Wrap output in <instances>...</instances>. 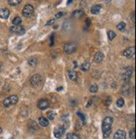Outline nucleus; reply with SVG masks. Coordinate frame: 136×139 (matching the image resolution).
<instances>
[{"label": "nucleus", "mask_w": 136, "mask_h": 139, "mask_svg": "<svg viewBox=\"0 0 136 139\" xmlns=\"http://www.w3.org/2000/svg\"><path fill=\"white\" fill-rule=\"evenodd\" d=\"M112 124L113 118L111 117H106L103 120L102 131H103V135L104 138H107L110 136L111 132H112Z\"/></svg>", "instance_id": "obj_1"}, {"label": "nucleus", "mask_w": 136, "mask_h": 139, "mask_svg": "<svg viewBox=\"0 0 136 139\" xmlns=\"http://www.w3.org/2000/svg\"><path fill=\"white\" fill-rule=\"evenodd\" d=\"M18 102V97L17 95H12L10 97H7L3 100V106L5 108H8L10 106H13V105H15L17 102Z\"/></svg>", "instance_id": "obj_2"}, {"label": "nucleus", "mask_w": 136, "mask_h": 139, "mask_svg": "<svg viewBox=\"0 0 136 139\" xmlns=\"http://www.w3.org/2000/svg\"><path fill=\"white\" fill-rule=\"evenodd\" d=\"M77 49V45L75 43L70 42V43H67V44H64V50L65 53L67 54H71L73 53Z\"/></svg>", "instance_id": "obj_3"}, {"label": "nucleus", "mask_w": 136, "mask_h": 139, "mask_svg": "<svg viewBox=\"0 0 136 139\" xmlns=\"http://www.w3.org/2000/svg\"><path fill=\"white\" fill-rule=\"evenodd\" d=\"M33 7L32 6V5L30 4H27L25 5L24 7V9H23V15H24V17H26V18H30V17H32V15L33 14Z\"/></svg>", "instance_id": "obj_4"}, {"label": "nucleus", "mask_w": 136, "mask_h": 139, "mask_svg": "<svg viewBox=\"0 0 136 139\" xmlns=\"http://www.w3.org/2000/svg\"><path fill=\"white\" fill-rule=\"evenodd\" d=\"M42 82H43V78H42V77H41V75H39V74L33 75V76L31 78V79H30V82H31L32 86H33V87H38V86H39V84L42 83Z\"/></svg>", "instance_id": "obj_5"}, {"label": "nucleus", "mask_w": 136, "mask_h": 139, "mask_svg": "<svg viewBox=\"0 0 136 139\" xmlns=\"http://www.w3.org/2000/svg\"><path fill=\"white\" fill-rule=\"evenodd\" d=\"M66 127L64 126H60L58 127H56L54 131V135L56 138H61L64 136V134L65 133Z\"/></svg>", "instance_id": "obj_6"}, {"label": "nucleus", "mask_w": 136, "mask_h": 139, "mask_svg": "<svg viewBox=\"0 0 136 139\" xmlns=\"http://www.w3.org/2000/svg\"><path fill=\"white\" fill-rule=\"evenodd\" d=\"M10 31L12 32L13 33H15V34L17 35H23L25 33V29H24V28L22 27L21 25H18V26L14 25L13 27L10 28Z\"/></svg>", "instance_id": "obj_7"}, {"label": "nucleus", "mask_w": 136, "mask_h": 139, "mask_svg": "<svg viewBox=\"0 0 136 139\" xmlns=\"http://www.w3.org/2000/svg\"><path fill=\"white\" fill-rule=\"evenodd\" d=\"M132 73H133V67H128L125 69V71H124V74H123V79H124V81H125V82L129 81L131 78Z\"/></svg>", "instance_id": "obj_8"}, {"label": "nucleus", "mask_w": 136, "mask_h": 139, "mask_svg": "<svg viewBox=\"0 0 136 139\" xmlns=\"http://www.w3.org/2000/svg\"><path fill=\"white\" fill-rule=\"evenodd\" d=\"M49 107V102L47 99H40L38 102V108L40 110H45Z\"/></svg>", "instance_id": "obj_9"}, {"label": "nucleus", "mask_w": 136, "mask_h": 139, "mask_svg": "<svg viewBox=\"0 0 136 139\" xmlns=\"http://www.w3.org/2000/svg\"><path fill=\"white\" fill-rule=\"evenodd\" d=\"M135 52V47H129V48H126L124 52V56H125L128 59H131L134 57Z\"/></svg>", "instance_id": "obj_10"}, {"label": "nucleus", "mask_w": 136, "mask_h": 139, "mask_svg": "<svg viewBox=\"0 0 136 139\" xmlns=\"http://www.w3.org/2000/svg\"><path fill=\"white\" fill-rule=\"evenodd\" d=\"M9 14H10V12L6 7L0 9V18H3V19H7L9 17Z\"/></svg>", "instance_id": "obj_11"}, {"label": "nucleus", "mask_w": 136, "mask_h": 139, "mask_svg": "<svg viewBox=\"0 0 136 139\" xmlns=\"http://www.w3.org/2000/svg\"><path fill=\"white\" fill-rule=\"evenodd\" d=\"M114 139H126V133L123 130H118L115 132Z\"/></svg>", "instance_id": "obj_12"}, {"label": "nucleus", "mask_w": 136, "mask_h": 139, "mask_svg": "<svg viewBox=\"0 0 136 139\" xmlns=\"http://www.w3.org/2000/svg\"><path fill=\"white\" fill-rule=\"evenodd\" d=\"M68 75L69 78H70L72 81H77L78 80V73L74 70H69L68 71Z\"/></svg>", "instance_id": "obj_13"}, {"label": "nucleus", "mask_w": 136, "mask_h": 139, "mask_svg": "<svg viewBox=\"0 0 136 139\" xmlns=\"http://www.w3.org/2000/svg\"><path fill=\"white\" fill-rule=\"evenodd\" d=\"M84 15V12L81 9H79V10H75L73 12L72 14V17L74 18H79L81 17H83Z\"/></svg>", "instance_id": "obj_14"}, {"label": "nucleus", "mask_w": 136, "mask_h": 139, "mask_svg": "<svg viewBox=\"0 0 136 139\" xmlns=\"http://www.w3.org/2000/svg\"><path fill=\"white\" fill-rule=\"evenodd\" d=\"M104 59V53L102 52H96L95 56H94V60L96 63H101Z\"/></svg>", "instance_id": "obj_15"}, {"label": "nucleus", "mask_w": 136, "mask_h": 139, "mask_svg": "<svg viewBox=\"0 0 136 139\" xmlns=\"http://www.w3.org/2000/svg\"><path fill=\"white\" fill-rule=\"evenodd\" d=\"M102 8V6L100 4L99 5H94L91 8V14H99Z\"/></svg>", "instance_id": "obj_16"}, {"label": "nucleus", "mask_w": 136, "mask_h": 139, "mask_svg": "<svg viewBox=\"0 0 136 139\" xmlns=\"http://www.w3.org/2000/svg\"><path fill=\"white\" fill-rule=\"evenodd\" d=\"M39 123L42 127H47L49 123H48V120L45 117H40L39 118Z\"/></svg>", "instance_id": "obj_17"}, {"label": "nucleus", "mask_w": 136, "mask_h": 139, "mask_svg": "<svg viewBox=\"0 0 136 139\" xmlns=\"http://www.w3.org/2000/svg\"><path fill=\"white\" fill-rule=\"evenodd\" d=\"M38 63V59L35 57H32L29 59V64L32 67H35Z\"/></svg>", "instance_id": "obj_18"}, {"label": "nucleus", "mask_w": 136, "mask_h": 139, "mask_svg": "<svg viewBox=\"0 0 136 139\" xmlns=\"http://www.w3.org/2000/svg\"><path fill=\"white\" fill-rule=\"evenodd\" d=\"M90 67V63L89 62H84L82 65L80 66V68L82 71H88Z\"/></svg>", "instance_id": "obj_19"}, {"label": "nucleus", "mask_w": 136, "mask_h": 139, "mask_svg": "<svg viewBox=\"0 0 136 139\" xmlns=\"http://www.w3.org/2000/svg\"><path fill=\"white\" fill-rule=\"evenodd\" d=\"M66 139H80V138L76 133H68L66 136Z\"/></svg>", "instance_id": "obj_20"}, {"label": "nucleus", "mask_w": 136, "mask_h": 139, "mask_svg": "<svg viewBox=\"0 0 136 139\" xmlns=\"http://www.w3.org/2000/svg\"><path fill=\"white\" fill-rule=\"evenodd\" d=\"M21 0H8V3L9 5L11 6H16V5H18L20 3H21Z\"/></svg>", "instance_id": "obj_21"}, {"label": "nucleus", "mask_w": 136, "mask_h": 139, "mask_svg": "<svg viewBox=\"0 0 136 139\" xmlns=\"http://www.w3.org/2000/svg\"><path fill=\"white\" fill-rule=\"evenodd\" d=\"M21 22H22V19L20 17H16V18H14V20H13V23H14L15 26L20 25Z\"/></svg>", "instance_id": "obj_22"}, {"label": "nucleus", "mask_w": 136, "mask_h": 139, "mask_svg": "<svg viewBox=\"0 0 136 139\" xmlns=\"http://www.w3.org/2000/svg\"><path fill=\"white\" fill-rule=\"evenodd\" d=\"M115 37H116V33H115L114 31H112V30L109 31V33H108V37H109V40L110 41L114 40Z\"/></svg>", "instance_id": "obj_23"}, {"label": "nucleus", "mask_w": 136, "mask_h": 139, "mask_svg": "<svg viewBox=\"0 0 136 139\" xmlns=\"http://www.w3.org/2000/svg\"><path fill=\"white\" fill-rule=\"evenodd\" d=\"M55 115H56V113L54 112V111H49V112H47V117H48V119H50V120L54 119Z\"/></svg>", "instance_id": "obj_24"}, {"label": "nucleus", "mask_w": 136, "mask_h": 139, "mask_svg": "<svg viewBox=\"0 0 136 139\" xmlns=\"http://www.w3.org/2000/svg\"><path fill=\"white\" fill-rule=\"evenodd\" d=\"M125 27H126V24H125V22H120V23L117 25V29L119 30H120V31H123V30L125 29Z\"/></svg>", "instance_id": "obj_25"}, {"label": "nucleus", "mask_w": 136, "mask_h": 139, "mask_svg": "<svg viewBox=\"0 0 136 139\" xmlns=\"http://www.w3.org/2000/svg\"><path fill=\"white\" fill-rule=\"evenodd\" d=\"M117 106L119 107V108H122L123 106L124 105V101L123 98H119L118 100H117V102H116Z\"/></svg>", "instance_id": "obj_26"}, {"label": "nucleus", "mask_w": 136, "mask_h": 139, "mask_svg": "<svg viewBox=\"0 0 136 139\" xmlns=\"http://www.w3.org/2000/svg\"><path fill=\"white\" fill-rule=\"evenodd\" d=\"M89 90L91 93H96V92L98 91V86L96 85V84H93V85L90 87Z\"/></svg>", "instance_id": "obj_27"}, {"label": "nucleus", "mask_w": 136, "mask_h": 139, "mask_svg": "<svg viewBox=\"0 0 136 139\" xmlns=\"http://www.w3.org/2000/svg\"><path fill=\"white\" fill-rule=\"evenodd\" d=\"M77 115H78L79 117L81 118V120H82L83 123H85V116H84V114H83L81 112H77Z\"/></svg>", "instance_id": "obj_28"}, {"label": "nucleus", "mask_w": 136, "mask_h": 139, "mask_svg": "<svg viewBox=\"0 0 136 139\" xmlns=\"http://www.w3.org/2000/svg\"><path fill=\"white\" fill-rule=\"evenodd\" d=\"M111 102H112V97H108L107 99L105 100V102H104V104H105V106H109V105L111 104Z\"/></svg>", "instance_id": "obj_29"}, {"label": "nucleus", "mask_w": 136, "mask_h": 139, "mask_svg": "<svg viewBox=\"0 0 136 139\" xmlns=\"http://www.w3.org/2000/svg\"><path fill=\"white\" fill-rule=\"evenodd\" d=\"M129 137L131 138H133V139H135V128H133L131 131L129 132Z\"/></svg>", "instance_id": "obj_30"}, {"label": "nucleus", "mask_w": 136, "mask_h": 139, "mask_svg": "<svg viewBox=\"0 0 136 139\" xmlns=\"http://www.w3.org/2000/svg\"><path fill=\"white\" fill-rule=\"evenodd\" d=\"M64 12H58V14H56V18H60L62 16H64Z\"/></svg>", "instance_id": "obj_31"}, {"label": "nucleus", "mask_w": 136, "mask_h": 139, "mask_svg": "<svg viewBox=\"0 0 136 139\" xmlns=\"http://www.w3.org/2000/svg\"><path fill=\"white\" fill-rule=\"evenodd\" d=\"M54 43V34H52L50 37V46H53Z\"/></svg>", "instance_id": "obj_32"}, {"label": "nucleus", "mask_w": 136, "mask_h": 139, "mask_svg": "<svg viewBox=\"0 0 136 139\" xmlns=\"http://www.w3.org/2000/svg\"><path fill=\"white\" fill-rule=\"evenodd\" d=\"M90 24H91V20H90V18H87V20H86V26H87V27H89Z\"/></svg>", "instance_id": "obj_33"}, {"label": "nucleus", "mask_w": 136, "mask_h": 139, "mask_svg": "<svg viewBox=\"0 0 136 139\" xmlns=\"http://www.w3.org/2000/svg\"><path fill=\"white\" fill-rule=\"evenodd\" d=\"M54 21H55V20H54V19H51V20H49V21H48V22H47V23H46V26L51 25V24H54Z\"/></svg>", "instance_id": "obj_34"}, {"label": "nucleus", "mask_w": 136, "mask_h": 139, "mask_svg": "<svg viewBox=\"0 0 136 139\" xmlns=\"http://www.w3.org/2000/svg\"><path fill=\"white\" fill-rule=\"evenodd\" d=\"M88 104H87V108H88V107H89L90 106V105H91L92 104V103H93V101H92V100H89V101H88Z\"/></svg>", "instance_id": "obj_35"}, {"label": "nucleus", "mask_w": 136, "mask_h": 139, "mask_svg": "<svg viewBox=\"0 0 136 139\" xmlns=\"http://www.w3.org/2000/svg\"><path fill=\"white\" fill-rule=\"evenodd\" d=\"M62 89H63V87H59L57 88V91H61Z\"/></svg>", "instance_id": "obj_36"}, {"label": "nucleus", "mask_w": 136, "mask_h": 139, "mask_svg": "<svg viewBox=\"0 0 136 139\" xmlns=\"http://www.w3.org/2000/svg\"><path fill=\"white\" fill-rule=\"evenodd\" d=\"M73 64H74V68H76V67H77V63H76V62H73Z\"/></svg>", "instance_id": "obj_37"}, {"label": "nucleus", "mask_w": 136, "mask_h": 139, "mask_svg": "<svg viewBox=\"0 0 136 139\" xmlns=\"http://www.w3.org/2000/svg\"><path fill=\"white\" fill-rule=\"evenodd\" d=\"M71 3H73V1H72V0H69V1H68V4H70Z\"/></svg>", "instance_id": "obj_38"}, {"label": "nucleus", "mask_w": 136, "mask_h": 139, "mask_svg": "<svg viewBox=\"0 0 136 139\" xmlns=\"http://www.w3.org/2000/svg\"><path fill=\"white\" fill-rule=\"evenodd\" d=\"M2 132H3V129H2L1 127H0V133H2Z\"/></svg>", "instance_id": "obj_39"}]
</instances>
